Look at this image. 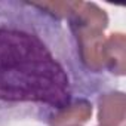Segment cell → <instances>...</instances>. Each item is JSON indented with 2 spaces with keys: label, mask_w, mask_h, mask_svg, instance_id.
<instances>
[{
  "label": "cell",
  "mask_w": 126,
  "mask_h": 126,
  "mask_svg": "<svg viewBox=\"0 0 126 126\" xmlns=\"http://www.w3.org/2000/svg\"><path fill=\"white\" fill-rule=\"evenodd\" d=\"M108 83L86 65L68 21L46 2L0 0V126H52Z\"/></svg>",
  "instance_id": "1"
},
{
  "label": "cell",
  "mask_w": 126,
  "mask_h": 126,
  "mask_svg": "<svg viewBox=\"0 0 126 126\" xmlns=\"http://www.w3.org/2000/svg\"><path fill=\"white\" fill-rule=\"evenodd\" d=\"M99 125L101 126H125V94L107 92L98 98Z\"/></svg>",
  "instance_id": "2"
},
{
  "label": "cell",
  "mask_w": 126,
  "mask_h": 126,
  "mask_svg": "<svg viewBox=\"0 0 126 126\" xmlns=\"http://www.w3.org/2000/svg\"><path fill=\"white\" fill-rule=\"evenodd\" d=\"M105 70L113 76L125 74V36L122 33H113L104 45Z\"/></svg>",
  "instance_id": "3"
}]
</instances>
